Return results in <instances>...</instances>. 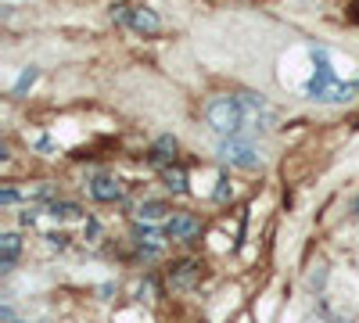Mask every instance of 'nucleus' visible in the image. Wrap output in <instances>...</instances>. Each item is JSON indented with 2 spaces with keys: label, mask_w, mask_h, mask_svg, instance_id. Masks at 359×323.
I'll return each instance as SVG.
<instances>
[{
  "label": "nucleus",
  "mask_w": 359,
  "mask_h": 323,
  "mask_svg": "<svg viewBox=\"0 0 359 323\" xmlns=\"http://www.w3.org/2000/svg\"><path fill=\"white\" fill-rule=\"evenodd\" d=\"M313 65H316V72H313V79L306 83V97H309V101H348V97L359 90V79L341 83V79L334 76L331 54H327L323 47L313 50Z\"/></svg>",
  "instance_id": "obj_1"
},
{
  "label": "nucleus",
  "mask_w": 359,
  "mask_h": 323,
  "mask_svg": "<svg viewBox=\"0 0 359 323\" xmlns=\"http://www.w3.org/2000/svg\"><path fill=\"white\" fill-rule=\"evenodd\" d=\"M205 119H208V126H212L219 137H237L241 126L248 123L241 97H212L208 108H205Z\"/></svg>",
  "instance_id": "obj_2"
},
{
  "label": "nucleus",
  "mask_w": 359,
  "mask_h": 323,
  "mask_svg": "<svg viewBox=\"0 0 359 323\" xmlns=\"http://www.w3.org/2000/svg\"><path fill=\"white\" fill-rule=\"evenodd\" d=\"M219 158H223L226 165L248 169V172L262 165V155L252 148L248 140H241V137H223V144H219Z\"/></svg>",
  "instance_id": "obj_3"
},
{
  "label": "nucleus",
  "mask_w": 359,
  "mask_h": 323,
  "mask_svg": "<svg viewBox=\"0 0 359 323\" xmlns=\"http://www.w3.org/2000/svg\"><path fill=\"white\" fill-rule=\"evenodd\" d=\"M241 104H245V119H252V123H259L262 130L266 126H273V119H277V111L269 108L259 94H241Z\"/></svg>",
  "instance_id": "obj_4"
},
{
  "label": "nucleus",
  "mask_w": 359,
  "mask_h": 323,
  "mask_svg": "<svg viewBox=\"0 0 359 323\" xmlns=\"http://www.w3.org/2000/svg\"><path fill=\"white\" fill-rule=\"evenodd\" d=\"M198 233H201V219H194V216H172L165 223L169 241H191V238H198Z\"/></svg>",
  "instance_id": "obj_5"
},
{
  "label": "nucleus",
  "mask_w": 359,
  "mask_h": 323,
  "mask_svg": "<svg viewBox=\"0 0 359 323\" xmlns=\"http://www.w3.org/2000/svg\"><path fill=\"white\" fill-rule=\"evenodd\" d=\"M90 194H94L97 201H118L123 198V184H118L115 176H97V180L90 184Z\"/></svg>",
  "instance_id": "obj_6"
},
{
  "label": "nucleus",
  "mask_w": 359,
  "mask_h": 323,
  "mask_svg": "<svg viewBox=\"0 0 359 323\" xmlns=\"http://www.w3.org/2000/svg\"><path fill=\"white\" fill-rule=\"evenodd\" d=\"M18 252H22V238H18V233H4V238H0V270H4V273L15 266Z\"/></svg>",
  "instance_id": "obj_7"
},
{
  "label": "nucleus",
  "mask_w": 359,
  "mask_h": 323,
  "mask_svg": "<svg viewBox=\"0 0 359 323\" xmlns=\"http://www.w3.org/2000/svg\"><path fill=\"white\" fill-rule=\"evenodd\" d=\"M130 25L137 29V33H158V15L151 11V8H133V15H130Z\"/></svg>",
  "instance_id": "obj_8"
},
{
  "label": "nucleus",
  "mask_w": 359,
  "mask_h": 323,
  "mask_svg": "<svg viewBox=\"0 0 359 323\" xmlns=\"http://www.w3.org/2000/svg\"><path fill=\"white\" fill-rule=\"evenodd\" d=\"M172 155H176V140H172L169 133L158 137V140H155V148H151V162H155V165H169Z\"/></svg>",
  "instance_id": "obj_9"
},
{
  "label": "nucleus",
  "mask_w": 359,
  "mask_h": 323,
  "mask_svg": "<svg viewBox=\"0 0 359 323\" xmlns=\"http://www.w3.org/2000/svg\"><path fill=\"white\" fill-rule=\"evenodd\" d=\"M194 280H198V262H191V259L172 270V287H194Z\"/></svg>",
  "instance_id": "obj_10"
},
{
  "label": "nucleus",
  "mask_w": 359,
  "mask_h": 323,
  "mask_svg": "<svg viewBox=\"0 0 359 323\" xmlns=\"http://www.w3.org/2000/svg\"><path fill=\"white\" fill-rule=\"evenodd\" d=\"M165 212H169V209H165L162 201H144V205H137V219H140V223H158Z\"/></svg>",
  "instance_id": "obj_11"
},
{
  "label": "nucleus",
  "mask_w": 359,
  "mask_h": 323,
  "mask_svg": "<svg viewBox=\"0 0 359 323\" xmlns=\"http://www.w3.org/2000/svg\"><path fill=\"white\" fill-rule=\"evenodd\" d=\"M165 187L172 194H187V172L180 165H165Z\"/></svg>",
  "instance_id": "obj_12"
},
{
  "label": "nucleus",
  "mask_w": 359,
  "mask_h": 323,
  "mask_svg": "<svg viewBox=\"0 0 359 323\" xmlns=\"http://www.w3.org/2000/svg\"><path fill=\"white\" fill-rule=\"evenodd\" d=\"M54 219H79L83 216V209L76 201H50V209H47Z\"/></svg>",
  "instance_id": "obj_13"
},
{
  "label": "nucleus",
  "mask_w": 359,
  "mask_h": 323,
  "mask_svg": "<svg viewBox=\"0 0 359 323\" xmlns=\"http://www.w3.org/2000/svg\"><path fill=\"white\" fill-rule=\"evenodd\" d=\"M137 241H140V248H147V252H158L162 248V233H155V230H137Z\"/></svg>",
  "instance_id": "obj_14"
},
{
  "label": "nucleus",
  "mask_w": 359,
  "mask_h": 323,
  "mask_svg": "<svg viewBox=\"0 0 359 323\" xmlns=\"http://www.w3.org/2000/svg\"><path fill=\"white\" fill-rule=\"evenodd\" d=\"M36 76H40L36 69H25V72L18 76V83H15V97H22V94L29 90V86H33V83H36Z\"/></svg>",
  "instance_id": "obj_15"
},
{
  "label": "nucleus",
  "mask_w": 359,
  "mask_h": 323,
  "mask_svg": "<svg viewBox=\"0 0 359 323\" xmlns=\"http://www.w3.org/2000/svg\"><path fill=\"white\" fill-rule=\"evenodd\" d=\"M130 15H133V8H126V4H115V8H111V18H115L118 25H130Z\"/></svg>",
  "instance_id": "obj_16"
},
{
  "label": "nucleus",
  "mask_w": 359,
  "mask_h": 323,
  "mask_svg": "<svg viewBox=\"0 0 359 323\" xmlns=\"http://www.w3.org/2000/svg\"><path fill=\"white\" fill-rule=\"evenodd\" d=\"M323 280H327V270H323V266H316V270L309 273V287H323Z\"/></svg>",
  "instance_id": "obj_17"
},
{
  "label": "nucleus",
  "mask_w": 359,
  "mask_h": 323,
  "mask_svg": "<svg viewBox=\"0 0 359 323\" xmlns=\"http://www.w3.org/2000/svg\"><path fill=\"white\" fill-rule=\"evenodd\" d=\"M233 191H230V180H219V187H216V201H226Z\"/></svg>",
  "instance_id": "obj_18"
},
{
  "label": "nucleus",
  "mask_w": 359,
  "mask_h": 323,
  "mask_svg": "<svg viewBox=\"0 0 359 323\" xmlns=\"http://www.w3.org/2000/svg\"><path fill=\"white\" fill-rule=\"evenodd\" d=\"M15 201H18L15 191H0V205H15Z\"/></svg>",
  "instance_id": "obj_19"
},
{
  "label": "nucleus",
  "mask_w": 359,
  "mask_h": 323,
  "mask_svg": "<svg viewBox=\"0 0 359 323\" xmlns=\"http://www.w3.org/2000/svg\"><path fill=\"white\" fill-rule=\"evenodd\" d=\"M47 241H50L54 248H65V241H69V238H62V233H50V238H47Z\"/></svg>",
  "instance_id": "obj_20"
},
{
  "label": "nucleus",
  "mask_w": 359,
  "mask_h": 323,
  "mask_svg": "<svg viewBox=\"0 0 359 323\" xmlns=\"http://www.w3.org/2000/svg\"><path fill=\"white\" fill-rule=\"evenodd\" d=\"M0 319H4V323H15V312L4 305V309H0Z\"/></svg>",
  "instance_id": "obj_21"
},
{
  "label": "nucleus",
  "mask_w": 359,
  "mask_h": 323,
  "mask_svg": "<svg viewBox=\"0 0 359 323\" xmlns=\"http://www.w3.org/2000/svg\"><path fill=\"white\" fill-rule=\"evenodd\" d=\"M352 209H355V212H352V216H359V201H355V205H352Z\"/></svg>",
  "instance_id": "obj_22"
}]
</instances>
